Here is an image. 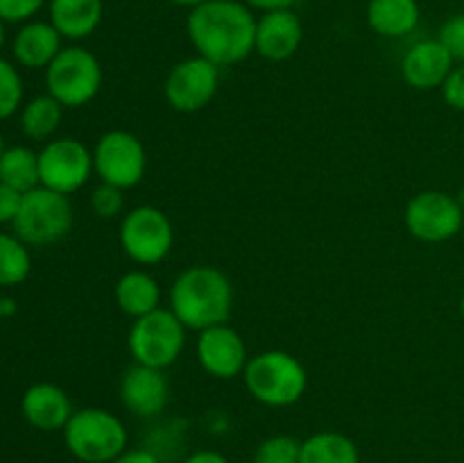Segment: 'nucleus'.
<instances>
[{"label":"nucleus","instance_id":"obj_1","mask_svg":"<svg viewBox=\"0 0 464 463\" xmlns=\"http://www.w3.org/2000/svg\"><path fill=\"white\" fill-rule=\"evenodd\" d=\"M186 32L199 57L234 66L254 53L256 16L243 0H207L190 9Z\"/></svg>","mask_w":464,"mask_h":463},{"label":"nucleus","instance_id":"obj_2","mask_svg":"<svg viewBox=\"0 0 464 463\" xmlns=\"http://www.w3.org/2000/svg\"><path fill=\"white\" fill-rule=\"evenodd\" d=\"M170 311L186 330L204 331L229 322L234 311V286L216 266H190L170 286Z\"/></svg>","mask_w":464,"mask_h":463},{"label":"nucleus","instance_id":"obj_3","mask_svg":"<svg viewBox=\"0 0 464 463\" xmlns=\"http://www.w3.org/2000/svg\"><path fill=\"white\" fill-rule=\"evenodd\" d=\"M243 381L256 402L272 409L293 407L308 390L306 368L285 350H266L249 357Z\"/></svg>","mask_w":464,"mask_h":463},{"label":"nucleus","instance_id":"obj_4","mask_svg":"<svg viewBox=\"0 0 464 463\" xmlns=\"http://www.w3.org/2000/svg\"><path fill=\"white\" fill-rule=\"evenodd\" d=\"M62 431L68 452L82 463H111L127 449L125 422L107 409H80Z\"/></svg>","mask_w":464,"mask_h":463},{"label":"nucleus","instance_id":"obj_5","mask_svg":"<svg viewBox=\"0 0 464 463\" xmlns=\"http://www.w3.org/2000/svg\"><path fill=\"white\" fill-rule=\"evenodd\" d=\"M102 64L91 50L68 45L45 68V89L63 109H80L102 89Z\"/></svg>","mask_w":464,"mask_h":463},{"label":"nucleus","instance_id":"obj_6","mask_svg":"<svg viewBox=\"0 0 464 463\" xmlns=\"http://www.w3.org/2000/svg\"><path fill=\"white\" fill-rule=\"evenodd\" d=\"M118 241L127 259L139 266H157L172 252L175 227L163 209L154 204H139L122 213Z\"/></svg>","mask_w":464,"mask_h":463},{"label":"nucleus","instance_id":"obj_7","mask_svg":"<svg viewBox=\"0 0 464 463\" xmlns=\"http://www.w3.org/2000/svg\"><path fill=\"white\" fill-rule=\"evenodd\" d=\"M186 331L188 330L181 325L179 318L170 309L161 307L131 322L127 348L134 363L166 370L184 352Z\"/></svg>","mask_w":464,"mask_h":463},{"label":"nucleus","instance_id":"obj_8","mask_svg":"<svg viewBox=\"0 0 464 463\" xmlns=\"http://www.w3.org/2000/svg\"><path fill=\"white\" fill-rule=\"evenodd\" d=\"M14 232L27 245H53L72 227V204L68 195L45 186L23 193L21 209L14 218Z\"/></svg>","mask_w":464,"mask_h":463},{"label":"nucleus","instance_id":"obj_9","mask_svg":"<svg viewBox=\"0 0 464 463\" xmlns=\"http://www.w3.org/2000/svg\"><path fill=\"white\" fill-rule=\"evenodd\" d=\"M148 153L143 141L127 130H109L93 148V172L102 184L130 191L143 182Z\"/></svg>","mask_w":464,"mask_h":463},{"label":"nucleus","instance_id":"obj_10","mask_svg":"<svg viewBox=\"0 0 464 463\" xmlns=\"http://www.w3.org/2000/svg\"><path fill=\"white\" fill-rule=\"evenodd\" d=\"M403 225L408 234L421 243H444L460 234L464 209L456 195L444 191H421L408 200Z\"/></svg>","mask_w":464,"mask_h":463},{"label":"nucleus","instance_id":"obj_11","mask_svg":"<svg viewBox=\"0 0 464 463\" xmlns=\"http://www.w3.org/2000/svg\"><path fill=\"white\" fill-rule=\"evenodd\" d=\"M218 86H220V66L195 54L181 59L168 71L163 95L175 112L195 113L213 103Z\"/></svg>","mask_w":464,"mask_h":463},{"label":"nucleus","instance_id":"obj_12","mask_svg":"<svg viewBox=\"0 0 464 463\" xmlns=\"http://www.w3.org/2000/svg\"><path fill=\"white\" fill-rule=\"evenodd\" d=\"M93 175V150L80 139H54L39 153L41 186L72 195L84 189Z\"/></svg>","mask_w":464,"mask_h":463},{"label":"nucleus","instance_id":"obj_13","mask_svg":"<svg viewBox=\"0 0 464 463\" xmlns=\"http://www.w3.org/2000/svg\"><path fill=\"white\" fill-rule=\"evenodd\" d=\"M198 361L202 370L216 379L227 381L234 377H243L245 366L249 361L247 345L229 322H222V325L199 331Z\"/></svg>","mask_w":464,"mask_h":463},{"label":"nucleus","instance_id":"obj_14","mask_svg":"<svg viewBox=\"0 0 464 463\" xmlns=\"http://www.w3.org/2000/svg\"><path fill=\"white\" fill-rule=\"evenodd\" d=\"M304 44V23L295 9H275L256 18L254 53L267 62H285L295 57Z\"/></svg>","mask_w":464,"mask_h":463},{"label":"nucleus","instance_id":"obj_15","mask_svg":"<svg viewBox=\"0 0 464 463\" xmlns=\"http://www.w3.org/2000/svg\"><path fill=\"white\" fill-rule=\"evenodd\" d=\"M121 399L130 413L139 418H154L168 407L170 384L163 370L134 363L121 379Z\"/></svg>","mask_w":464,"mask_h":463},{"label":"nucleus","instance_id":"obj_16","mask_svg":"<svg viewBox=\"0 0 464 463\" xmlns=\"http://www.w3.org/2000/svg\"><path fill=\"white\" fill-rule=\"evenodd\" d=\"M456 62L440 39H421L401 57V77L417 91L442 89Z\"/></svg>","mask_w":464,"mask_h":463},{"label":"nucleus","instance_id":"obj_17","mask_svg":"<svg viewBox=\"0 0 464 463\" xmlns=\"http://www.w3.org/2000/svg\"><path fill=\"white\" fill-rule=\"evenodd\" d=\"M23 418L30 422L34 429L57 431L66 427L71 416L75 413L71 398L66 390L50 381H39L25 390L21 399Z\"/></svg>","mask_w":464,"mask_h":463},{"label":"nucleus","instance_id":"obj_18","mask_svg":"<svg viewBox=\"0 0 464 463\" xmlns=\"http://www.w3.org/2000/svg\"><path fill=\"white\" fill-rule=\"evenodd\" d=\"M62 41L50 21H27L14 36V57L23 68H48L63 50Z\"/></svg>","mask_w":464,"mask_h":463},{"label":"nucleus","instance_id":"obj_19","mask_svg":"<svg viewBox=\"0 0 464 463\" xmlns=\"http://www.w3.org/2000/svg\"><path fill=\"white\" fill-rule=\"evenodd\" d=\"M50 23L68 41L89 39L104 16L102 0H50Z\"/></svg>","mask_w":464,"mask_h":463},{"label":"nucleus","instance_id":"obj_20","mask_svg":"<svg viewBox=\"0 0 464 463\" xmlns=\"http://www.w3.org/2000/svg\"><path fill=\"white\" fill-rule=\"evenodd\" d=\"M420 3L417 0H370L367 3V25L385 39H401L420 25Z\"/></svg>","mask_w":464,"mask_h":463},{"label":"nucleus","instance_id":"obj_21","mask_svg":"<svg viewBox=\"0 0 464 463\" xmlns=\"http://www.w3.org/2000/svg\"><path fill=\"white\" fill-rule=\"evenodd\" d=\"M113 298H116L118 309L136 320L161 309V286L157 277L150 275L148 271H130L118 277Z\"/></svg>","mask_w":464,"mask_h":463},{"label":"nucleus","instance_id":"obj_22","mask_svg":"<svg viewBox=\"0 0 464 463\" xmlns=\"http://www.w3.org/2000/svg\"><path fill=\"white\" fill-rule=\"evenodd\" d=\"M299 463H361V452L356 443L340 431H317L302 440Z\"/></svg>","mask_w":464,"mask_h":463},{"label":"nucleus","instance_id":"obj_23","mask_svg":"<svg viewBox=\"0 0 464 463\" xmlns=\"http://www.w3.org/2000/svg\"><path fill=\"white\" fill-rule=\"evenodd\" d=\"M0 182L16 189L18 193H27L41 186L39 153L27 145H12L5 150L0 159Z\"/></svg>","mask_w":464,"mask_h":463},{"label":"nucleus","instance_id":"obj_24","mask_svg":"<svg viewBox=\"0 0 464 463\" xmlns=\"http://www.w3.org/2000/svg\"><path fill=\"white\" fill-rule=\"evenodd\" d=\"M63 107L50 94L27 100L21 112V130L30 141H48L59 130Z\"/></svg>","mask_w":464,"mask_h":463},{"label":"nucleus","instance_id":"obj_25","mask_svg":"<svg viewBox=\"0 0 464 463\" xmlns=\"http://www.w3.org/2000/svg\"><path fill=\"white\" fill-rule=\"evenodd\" d=\"M32 271V257L25 241L16 234H0V286H18Z\"/></svg>","mask_w":464,"mask_h":463},{"label":"nucleus","instance_id":"obj_26","mask_svg":"<svg viewBox=\"0 0 464 463\" xmlns=\"http://www.w3.org/2000/svg\"><path fill=\"white\" fill-rule=\"evenodd\" d=\"M299 457H302V443L295 436L276 434L258 445L252 463H299Z\"/></svg>","mask_w":464,"mask_h":463},{"label":"nucleus","instance_id":"obj_27","mask_svg":"<svg viewBox=\"0 0 464 463\" xmlns=\"http://www.w3.org/2000/svg\"><path fill=\"white\" fill-rule=\"evenodd\" d=\"M23 104V80L16 68L0 57V121L14 116Z\"/></svg>","mask_w":464,"mask_h":463},{"label":"nucleus","instance_id":"obj_28","mask_svg":"<svg viewBox=\"0 0 464 463\" xmlns=\"http://www.w3.org/2000/svg\"><path fill=\"white\" fill-rule=\"evenodd\" d=\"M91 209L98 218H122L125 213V191L116 189L111 184H102L95 186L93 193H91Z\"/></svg>","mask_w":464,"mask_h":463},{"label":"nucleus","instance_id":"obj_29","mask_svg":"<svg viewBox=\"0 0 464 463\" xmlns=\"http://www.w3.org/2000/svg\"><path fill=\"white\" fill-rule=\"evenodd\" d=\"M440 41L456 64H464V12L447 18L440 30Z\"/></svg>","mask_w":464,"mask_h":463},{"label":"nucleus","instance_id":"obj_30","mask_svg":"<svg viewBox=\"0 0 464 463\" xmlns=\"http://www.w3.org/2000/svg\"><path fill=\"white\" fill-rule=\"evenodd\" d=\"M45 0H0V18L5 23H27Z\"/></svg>","mask_w":464,"mask_h":463},{"label":"nucleus","instance_id":"obj_31","mask_svg":"<svg viewBox=\"0 0 464 463\" xmlns=\"http://www.w3.org/2000/svg\"><path fill=\"white\" fill-rule=\"evenodd\" d=\"M442 98L456 112H464V64H456L442 84Z\"/></svg>","mask_w":464,"mask_h":463},{"label":"nucleus","instance_id":"obj_32","mask_svg":"<svg viewBox=\"0 0 464 463\" xmlns=\"http://www.w3.org/2000/svg\"><path fill=\"white\" fill-rule=\"evenodd\" d=\"M21 200L23 193L0 182V222H14L18 209H21Z\"/></svg>","mask_w":464,"mask_h":463},{"label":"nucleus","instance_id":"obj_33","mask_svg":"<svg viewBox=\"0 0 464 463\" xmlns=\"http://www.w3.org/2000/svg\"><path fill=\"white\" fill-rule=\"evenodd\" d=\"M111 463H161V458L152 452V449H143V448H136V449H125L121 457L113 458Z\"/></svg>","mask_w":464,"mask_h":463},{"label":"nucleus","instance_id":"obj_34","mask_svg":"<svg viewBox=\"0 0 464 463\" xmlns=\"http://www.w3.org/2000/svg\"><path fill=\"white\" fill-rule=\"evenodd\" d=\"M245 5H247L249 9H254V12H275V9H293V5L297 3V0H243Z\"/></svg>","mask_w":464,"mask_h":463},{"label":"nucleus","instance_id":"obj_35","mask_svg":"<svg viewBox=\"0 0 464 463\" xmlns=\"http://www.w3.org/2000/svg\"><path fill=\"white\" fill-rule=\"evenodd\" d=\"M184 463H229L225 454L216 452V449H198L190 457L184 458Z\"/></svg>","mask_w":464,"mask_h":463},{"label":"nucleus","instance_id":"obj_36","mask_svg":"<svg viewBox=\"0 0 464 463\" xmlns=\"http://www.w3.org/2000/svg\"><path fill=\"white\" fill-rule=\"evenodd\" d=\"M0 307H3V318L14 316V311H16V302H14L12 298H3V304H0Z\"/></svg>","mask_w":464,"mask_h":463},{"label":"nucleus","instance_id":"obj_37","mask_svg":"<svg viewBox=\"0 0 464 463\" xmlns=\"http://www.w3.org/2000/svg\"><path fill=\"white\" fill-rule=\"evenodd\" d=\"M168 3L179 5V7H188V9H193V7H198V5H204V3H207V0H168Z\"/></svg>","mask_w":464,"mask_h":463},{"label":"nucleus","instance_id":"obj_38","mask_svg":"<svg viewBox=\"0 0 464 463\" xmlns=\"http://www.w3.org/2000/svg\"><path fill=\"white\" fill-rule=\"evenodd\" d=\"M456 200H458V202H460V207L464 209V184L460 186V191H458V193H456Z\"/></svg>","mask_w":464,"mask_h":463},{"label":"nucleus","instance_id":"obj_39","mask_svg":"<svg viewBox=\"0 0 464 463\" xmlns=\"http://www.w3.org/2000/svg\"><path fill=\"white\" fill-rule=\"evenodd\" d=\"M3 44H5V21L0 18V48H3Z\"/></svg>","mask_w":464,"mask_h":463},{"label":"nucleus","instance_id":"obj_40","mask_svg":"<svg viewBox=\"0 0 464 463\" xmlns=\"http://www.w3.org/2000/svg\"><path fill=\"white\" fill-rule=\"evenodd\" d=\"M5 139H3V134H0V159H3V154H5Z\"/></svg>","mask_w":464,"mask_h":463},{"label":"nucleus","instance_id":"obj_41","mask_svg":"<svg viewBox=\"0 0 464 463\" xmlns=\"http://www.w3.org/2000/svg\"><path fill=\"white\" fill-rule=\"evenodd\" d=\"M460 313H462V320H464V295H462V300H460Z\"/></svg>","mask_w":464,"mask_h":463},{"label":"nucleus","instance_id":"obj_42","mask_svg":"<svg viewBox=\"0 0 464 463\" xmlns=\"http://www.w3.org/2000/svg\"><path fill=\"white\" fill-rule=\"evenodd\" d=\"M0 304H3V298H0ZM0 318H3V307H0Z\"/></svg>","mask_w":464,"mask_h":463}]
</instances>
